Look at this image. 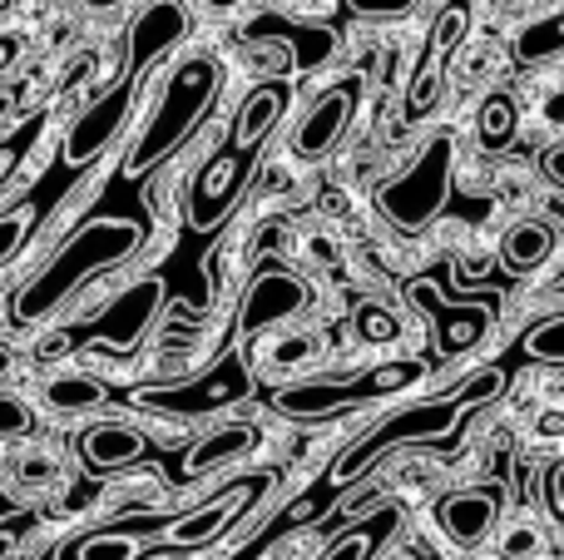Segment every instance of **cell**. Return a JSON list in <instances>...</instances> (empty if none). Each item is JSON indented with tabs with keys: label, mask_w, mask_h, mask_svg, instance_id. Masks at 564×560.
Returning <instances> with one entry per match:
<instances>
[{
	"label": "cell",
	"mask_w": 564,
	"mask_h": 560,
	"mask_svg": "<svg viewBox=\"0 0 564 560\" xmlns=\"http://www.w3.org/2000/svg\"><path fill=\"white\" fill-rule=\"evenodd\" d=\"M520 347H525V357H535V363H564V317H545L540 327H530Z\"/></svg>",
	"instance_id": "obj_25"
},
{
	"label": "cell",
	"mask_w": 564,
	"mask_h": 560,
	"mask_svg": "<svg viewBox=\"0 0 564 560\" xmlns=\"http://www.w3.org/2000/svg\"><path fill=\"white\" fill-rule=\"evenodd\" d=\"M30 224H35V204H20V208H10V214L0 218V263H10V258L20 254Z\"/></svg>",
	"instance_id": "obj_27"
},
{
	"label": "cell",
	"mask_w": 564,
	"mask_h": 560,
	"mask_svg": "<svg viewBox=\"0 0 564 560\" xmlns=\"http://www.w3.org/2000/svg\"><path fill=\"white\" fill-rule=\"evenodd\" d=\"M500 392H506V367H480L470 383L456 387V397L470 407V412H476V407H486V402H496Z\"/></svg>",
	"instance_id": "obj_26"
},
{
	"label": "cell",
	"mask_w": 564,
	"mask_h": 560,
	"mask_svg": "<svg viewBox=\"0 0 564 560\" xmlns=\"http://www.w3.org/2000/svg\"><path fill=\"white\" fill-rule=\"evenodd\" d=\"M30 427H35V412L25 407V397H15V392L0 397V437L20 442V437H30Z\"/></svg>",
	"instance_id": "obj_28"
},
{
	"label": "cell",
	"mask_w": 564,
	"mask_h": 560,
	"mask_svg": "<svg viewBox=\"0 0 564 560\" xmlns=\"http://www.w3.org/2000/svg\"><path fill=\"white\" fill-rule=\"evenodd\" d=\"M397 526H401V511L397 506H381V511L361 516L347 536H337V541L327 546V556H317V560H377L381 546L397 536Z\"/></svg>",
	"instance_id": "obj_19"
},
{
	"label": "cell",
	"mask_w": 564,
	"mask_h": 560,
	"mask_svg": "<svg viewBox=\"0 0 564 560\" xmlns=\"http://www.w3.org/2000/svg\"><path fill=\"white\" fill-rule=\"evenodd\" d=\"M263 492H268V476H243V482L224 486V492H218L208 506H198V511L169 521L164 531H159V546H164V551H198V546L218 541V536H224L238 516L253 511Z\"/></svg>",
	"instance_id": "obj_8"
},
{
	"label": "cell",
	"mask_w": 564,
	"mask_h": 560,
	"mask_svg": "<svg viewBox=\"0 0 564 560\" xmlns=\"http://www.w3.org/2000/svg\"><path fill=\"white\" fill-rule=\"evenodd\" d=\"M545 119H550V125H564V95H550L545 99Z\"/></svg>",
	"instance_id": "obj_36"
},
{
	"label": "cell",
	"mask_w": 564,
	"mask_h": 560,
	"mask_svg": "<svg viewBox=\"0 0 564 560\" xmlns=\"http://www.w3.org/2000/svg\"><path fill=\"white\" fill-rule=\"evenodd\" d=\"M351 327H357V337L361 343H371V347H387V343H397L401 337V317L391 313L387 303H357Z\"/></svg>",
	"instance_id": "obj_24"
},
{
	"label": "cell",
	"mask_w": 564,
	"mask_h": 560,
	"mask_svg": "<svg viewBox=\"0 0 564 560\" xmlns=\"http://www.w3.org/2000/svg\"><path fill=\"white\" fill-rule=\"evenodd\" d=\"M59 560H139V536L105 526V531H89L79 541H69Z\"/></svg>",
	"instance_id": "obj_22"
},
{
	"label": "cell",
	"mask_w": 564,
	"mask_h": 560,
	"mask_svg": "<svg viewBox=\"0 0 564 560\" xmlns=\"http://www.w3.org/2000/svg\"><path fill=\"white\" fill-rule=\"evenodd\" d=\"M129 95H134V79H119V85H109L105 95L95 99V105L85 109V115L69 125V134H65V164H75V169H85V164H95L99 154L109 149V139L124 129V119H129Z\"/></svg>",
	"instance_id": "obj_11"
},
{
	"label": "cell",
	"mask_w": 564,
	"mask_h": 560,
	"mask_svg": "<svg viewBox=\"0 0 564 560\" xmlns=\"http://www.w3.org/2000/svg\"><path fill=\"white\" fill-rule=\"evenodd\" d=\"M535 437H545V442H560V437H564V412H540L535 417Z\"/></svg>",
	"instance_id": "obj_35"
},
{
	"label": "cell",
	"mask_w": 564,
	"mask_h": 560,
	"mask_svg": "<svg viewBox=\"0 0 564 560\" xmlns=\"http://www.w3.org/2000/svg\"><path fill=\"white\" fill-rule=\"evenodd\" d=\"M139 238H144V228L134 218H89V224H79L59 244V254L10 293V323H45V317H55L85 283H95L99 273L124 263L139 248Z\"/></svg>",
	"instance_id": "obj_1"
},
{
	"label": "cell",
	"mask_w": 564,
	"mask_h": 560,
	"mask_svg": "<svg viewBox=\"0 0 564 560\" xmlns=\"http://www.w3.org/2000/svg\"><path fill=\"white\" fill-rule=\"evenodd\" d=\"M20 482H30V486H50V482H55V462H50V456H30V462L20 466Z\"/></svg>",
	"instance_id": "obj_33"
},
{
	"label": "cell",
	"mask_w": 564,
	"mask_h": 560,
	"mask_svg": "<svg viewBox=\"0 0 564 560\" xmlns=\"http://www.w3.org/2000/svg\"><path fill=\"white\" fill-rule=\"evenodd\" d=\"M214 95H218V65L214 60L208 55L184 60V65L174 69V79H169L164 99H159L154 115H149V125L139 129L134 149H129V164H124L129 174L139 179V174H149L154 164H164V159L198 129V119L208 115Z\"/></svg>",
	"instance_id": "obj_3"
},
{
	"label": "cell",
	"mask_w": 564,
	"mask_h": 560,
	"mask_svg": "<svg viewBox=\"0 0 564 560\" xmlns=\"http://www.w3.org/2000/svg\"><path fill=\"white\" fill-rule=\"evenodd\" d=\"M317 353H322L317 337H282V343L268 347V363L273 367H297V363H307V357H317Z\"/></svg>",
	"instance_id": "obj_30"
},
{
	"label": "cell",
	"mask_w": 564,
	"mask_h": 560,
	"mask_svg": "<svg viewBox=\"0 0 564 560\" xmlns=\"http://www.w3.org/2000/svg\"><path fill=\"white\" fill-rule=\"evenodd\" d=\"M159 303H164V283L159 278H144V283H134L129 293H119V303H109L105 313V343L109 347H134L139 337H144L149 317L159 313Z\"/></svg>",
	"instance_id": "obj_17"
},
{
	"label": "cell",
	"mask_w": 564,
	"mask_h": 560,
	"mask_svg": "<svg viewBox=\"0 0 564 560\" xmlns=\"http://www.w3.org/2000/svg\"><path fill=\"white\" fill-rule=\"evenodd\" d=\"M520 134V105L510 95H486V105L476 109V139L480 149H490V154H500V149H510Z\"/></svg>",
	"instance_id": "obj_21"
},
{
	"label": "cell",
	"mask_w": 564,
	"mask_h": 560,
	"mask_svg": "<svg viewBox=\"0 0 564 560\" xmlns=\"http://www.w3.org/2000/svg\"><path fill=\"white\" fill-rule=\"evenodd\" d=\"M184 35H188V10L178 6V0H154V6L134 20V30H129V79L154 69L159 55H169Z\"/></svg>",
	"instance_id": "obj_15"
},
{
	"label": "cell",
	"mask_w": 564,
	"mask_h": 560,
	"mask_svg": "<svg viewBox=\"0 0 564 560\" xmlns=\"http://www.w3.org/2000/svg\"><path fill=\"white\" fill-rule=\"evenodd\" d=\"M540 174H545L555 189H564V139H560V144H550L545 154H540Z\"/></svg>",
	"instance_id": "obj_34"
},
{
	"label": "cell",
	"mask_w": 564,
	"mask_h": 560,
	"mask_svg": "<svg viewBox=\"0 0 564 560\" xmlns=\"http://www.w3.org/2000/svg\"><path fill=\"white\" fill-rule=\"evenodd\" d=\"M470 30V6L466 0H451L446 10L436 15V25H431L426 35V55H421L416 75H411L406 85V125H421V119L431 115V109L441 105V85H446V60L460 50V40H466Z\"/></svg>",
	"instance_id": "obj_7"
},
{
	"label": "cell",
	"mask_w": 564,
	"mask_h": 560,
	"mask_svg": "<svg viewBox=\"0 0 564 560\" xmlns=\"http://www.w3.org/2000/svg\"><path fill=\"white\" fill-rule=\"evenodd\" d=\"M466 412H470V407L460 402L456 392H451V397H431V402L401 407V412H391L387 422L371 427L361 442H351L347 452L332 462L327 486H322V492H312V496L327 506L332 496H341L361 472H371V466H377L387 452H397V446H416V442H436V437H451L460 422H466Z\"/></svg>",
	"instance_id": "obj_2"
},
{
	"label": "cell",
	"mask_w": 564,
	"mask_h": 560,
	"mask_svg": "<svg viewBox=\"0 0 564 560\" xmlns=\"http://www.w3.org/2000/svg\"><path fill=\"white\" fill-rule=\"evenodd\" d=\"M550 254H555V228L540 224V218L510 224L506 234H500V263H506L510 273H535Z\"/></svg>",
	"instance_id": "obj_20"
},
{
	"label": "cell",
	"mask_w": 564,
	"mask_h": 560,
	"mask_svg": "<svg viewBox=\"0 0 564 560\" xmlns=\"http://www.w3.org/2000/svg\"><path fill=\"white\" fill-rule=\"evenodd\" d=\"M500 521V492L496 486H466V492H451L436 506V526L451 546L460 551H476Z\"/></svg>",
	"instance_id": "obj_14"
},
{
	"label": "cell",
	"mask_w": 564,
	"mask_h": 560,
	"mask_svg": "<svg viewBox=\"0 0 564 560\" xmlns=\"http://www.w3.org/2000/svg\"><path fill=\"white\" fill-rule=\"evenodd\" d=\"M564 45V15L555 20V25H545V30H535V35H525V45H520V55L525 60H535V55H545V50H555Z\"/></svg>",
	"instance_id": "obj_31"
},
{
	"label": "cell",
	"mask_w": 564,
	"mask_h": 560,
	"mask_svg": "<svg viewBox=\"0 0 564 560\" xmlns=\"http://www.w3.org/2000/svg\"><path fill=\"white\" fill-rule=\"evenodd\" d=\"M312 308V288L302 283L292 268L282 263H263L248 283L243 303H238V327L243 333H263V327H278V323H292Z\"/></svg>",
	"instance_id": "obj_10"
},
{
	"label": "cell",
	"mask_w": 564,
	"mask_h": 560,
	"mask_svg": "<svg viewBox=\"0 0 564 560\" xmlns=\"http://www.w3.org/2000/svg\"><path fill=\"white\" fill-rule=\"evenodd\" d=\"M545 502H550V516L564 521V462H555L545 472Z\"/></svg>",
	"instance_id": "obj_32"
},
{
	"label": "cell",
	"mask_w": 564,
	"mask_h": 560,
	"mask_svg": "<svg viewBox=\"0 0 564 560\" xmlns=\"http://www.w3.org/2000/svg\"><path fill=\"white\" fill-rule=\"evenodd\" d=\"M540 551H545V536H540V526H510L506 541H500V556L506 560H535Z\"/></svg>",
	"instance_id": "obj_29"
},
{
	"label": "cell",
	"mask_w": 564,
	"mask_h": 560,
	"mask_svg": "<svg viewBox=\"0 0 564 560\" xmlns=\"http://www.w3.org/2000/svg\"><path fill=\"white\" fill-rule=\"evenodd\" d=\"M258 446V427L253 422H234V427H218V432L198 437L184 456V482H198V476H214V472H228L238 466V456H248Z\"/></svg>",
	"instance_id": "obj_16"
},
{
	"label": "cell",
	"mask_w": 564,
	"mask_h": 560,
	"mask_svg": "<svg viewBox=\"0 0 564 560\" xmlns=\"http://www.w3.org/2000/svg\"><path fill=\"white\" fill-rule=\"evenodd\" d=\"M426 367L416 357H397V363H381L361 377H347V383H302V387H282L273 397V407L282 417H341V412H357V407L377 402V397H397L406 392L411 383H421Z\"/></svg>",
	"instance_id": "obj_4"
},
{
	"label": "cell",
	"mask_w": 564,
	"mask_h": 560,
	"mask_svg": "<svg viewBox=\"0 0 564 560\" xmlns=\"http://www.w3.org/2000/svg\"><path fill=\"white\" fill-rule=\"evenodd\" d=\"M500 6H520V0H500Z\"/></svg>",
	"instance_id": "obj_38"
},
{
	"label": "cell",
	"mask_w": 564,
	"mask_h": 560,
	"mask_svg": "<svg viewBox=\"0 0 564 560\" xmlns=\"http://www.w3.org/2000/svg\"><path fill=\"white\" fill-rule=\"evenodd\" d=\"M288 99H292L288 79H263V85H258L253 95L238 105V115H234V139H228L224 154H234L238 164L253 169V154L268 144V134L278 129V119L288 115Z\"/></svg>",
	"instance_id": "obj_13"
},
{
	"label": "cell",
	"mask_w": 564,
	"mask_h": 560,
	"mask_svg": "<svg viewBox=\"0 0 564 560\" xmlns=\"http://www.w3.org/2000/svg\"><path fill=\"white\" fill-rule=\"evenodd\" d=\"M351 115H357V85H351V79L322 89V95L312 99L307 115L297 119V129H292V154L297 159H322L341 134H347Z\"/></svg>",
	"instance_id": "obj_12"
},
{
	"label": "cell",
	"mask_w": 564,
	"mask_h": 560,
	"mask_svg": "<svg viewBox=\"0 0 564 560\" xmlns=\"http://www.w3.org/2000/svg\"><path fill=\"white\" fill-rule=\"evenodd\" d=\"M406 298H411V308H416V313H426L441 357L470 353V347L490 333V323H496L486 303H446V298H441V288H436V278H411Z\"/></svg>",
	"instance_id": "obj_9"
},
{
	"label": "cell",
	"mask_w": 564,
	"mask_h": 560,
	"mask_svg": "<svg viewBox=\"0 0 564 560\" xmlns=\"http://www.w3.org/2000/svg\"><path fill=\"white\" fill-rule=\"evenodd\" d=\"M451 164H456L451 139L446 134L431 139V144L421 149L416 169L401 174V179H391V184L381 189V214H387L397 228H406V234L426 228L451 198Z\"/></svg>",
	"instance_id": "obj_5"
},
{
	"label": "cell",
	"mask_w": 564,
	"mask_h": 560,
	"mask_svg": "<svg viewBox=\"0 0 564 560\" xmlns=\"http://www.w3.org/2000/svg\"><path fill=\"white\" fill-rule=\"evenodd\" d=\"M45 402L55 407V412H95L109 397H105V383H95V377H85V373H69V377H50Z\"/></svg>",
	"instance_id": "obj_23"
},
{
	"label": "cell",
	"mask_w": 564,
	"mask_h": 560,
	"mask_svg": "<svg viewBox=\"0 0 564 560\" xmlns=\"http://www.w3.org/2000/svg\"><path fill=\"white\" fill-rule=\"evenodd\" d=\"M79 456H85L89 472H119V466H134L144 456V437L134 427L119 422H99L79 437Z\"/></svg>",
	"instance_id": "obj_18"
},
{
	"label": "cell",
	"mask_w": 564,
	"mask_h": 560,
	"mask_svg": "<svg viewBox=\"0 0 564 560\" xmlns=\"http://www.w3.org/2000/svg\"><path fill=\"white\" fill-rule=\"evenodd\" d=\"M307 248H312V258H322V263H332V258H337V248H332L327 238H312Z\"/></svg>",
	"instance_id": "obj_37"
},
{
	"label": "cell",
	"mask_w": 564,
	"mask_h": 560,
	"mask_svg": "<svg viewBox=\"0 0 564 560\" xmlns=\"http://www.w3.org/2000/svg\"><path fill=\"white\" fill-rule=\"evenodd\" d=\"M243 397H253V373L243 367V357H224L218 367H208L204 377H194V383H174V387H144L139 392V402L154 407L159 417H178V422H188V417H214L224 412V407L243 402Z\"/></svg>",
	"instance_id": "obj_6"
}]
</instances>
